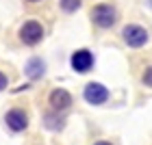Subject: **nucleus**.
<instances>
[{
    "label": "nucleus",
    "instance_id": "f257e3e1",
    "mask_svg": "<svg viewBox=\"0 0 152 145\" xmlns=\"http://www.w3.org/2000/svg\"><path fill=\"white\" fill-rule=\"evenodd\" d=\"M4 126L11 132H24L28 128V110L24 106H13L4 113Z\"/></svg>",
    "mask_w": 152,
    "mask_h": 145
},
{
    "label": "nucleus",
    "instance_id": "f03ea898",
    "mask_svg": "<svg viewBox=\"0 0 152 145\" xmlns=\"http://www.w3.org/2000/svg\"><path fill=\"white\" fill-rule=\"evenodd\" d=\"M91 20L98 28H111L117 22V11L111 4H98L91 9Z\"/></svg>",
    "mask_w": 152,
    "mask_h": 145
},
{
    "label": "nucleus",
    "instance_id": "7ed1b4c3",
    "mask_svg": "<svg viewBox=\"0 0 152 145\" xmlns=\"http://www.w3.org/2000/svg\"><path fill=\"white\" fill-rule=\"evenodd\" d=\"M122 39L126 41V46H130V48H141V46L148 44V30L139 24H128V26H124V30H122Z\"/></svg>",
    "mask_w": 152,
    "mask_h": 145
},
{
    "label": "nucleus",
    "instance_id": "20e7f679",
    "mask_svg": "<svg viewBox=\"0 0 152 145\" xmlns=\"http://www.w3.org/2000/svg\"><path fill=\"white\" fill-rule=\"evenodd\" d=\"M20 39H22L24 46H37L44 39V26L39 22H35V20L24 22L22 28H20Z\"/></svg>",
    "mask_w": 152,
    "mask_h": 145
},
{
    "label": "nucleus",
    "instance_id": "39448f33",
    "mask_svg": "<svg viewBox=\"0 0 152 145\" xmlns=\"http://www.w3.org/2000/svg\"><path fill=\"white\" fill-rule=\"evenodd\" d=\"M83 95H85V100L89 102V104L94 106H100V104H107L109 102V89L104 85H100V82H89V85L85 87V91H83Z\"/></svg>",
    "mask_w": 152,
    "mask_h": 145
},
{
    "label": "nucleus",
    "instance_id": "423d86ee",
    "mask_svg": "<svg viewBox=\"0 0 152 145\" xmlns=\"http://www.w3.org/2000/svg\"><path fill=\"white\" fill-rule=\"evenodd\" d=\"M48 102H50V108L54 113H65V110L72 106V95L67 93L65 89H52Z\"/></svg>",
    "mask_w": 152,
    "mask_h": 145
},
{
    "label": "nucleus",
    "instance_id": "0eeeda50",
    "mask_svg": "<svg viewBox=\"0 0 152 145\" xmlns=\"http://www.w3.org/2000/svg\"><path fill=\"white\" fill-rule=\"evenodd\" d=\"M94 67V54L89 50H76L72 54V70L78 74H87Z\"/></svg>",
    "mask_w": 152,
    "mask_h": 145
},
{
    "label": "nucleus",
    "instance_id": "6e6552de",
    "mask_svg": "<svg viewBox=\"0 0 152 145\" xmlns=\"http://www.w3.org/2000/svg\"><path fill=\"white\" fill-rule=\"evenodd\" d=\"M44 72H46V65H44V61L41 59H31L28 63H26V76H28L31 80H37V78H41L44 76Z\"/></svg>",
    "mask_w": 152,
    "mask_h": 145
},
{
    "label": "nucleus",
    "instance_id": "1a4fd4ad",
    "mask_svg": "<svg viewBox=\"0 0 152 145\" xmlns=\"http://www.w3.org/2000/svg\"><path fill=\"white\" fill-rule=\"evenodd\" d=\"M80 7V0H61V9L65 13H74Z\"/></svg>",
    "mask_w": 152,
    "mask_h": 145
},
{
    "label": "nucleus",
    "instance_id": "9d476101",
    "mask_svg": "<svg viewBox=\"0 0 152 145\" xmlns=\"http://www.w3.org/2000/svg\"><path fill=\"white\" fill-rule=\"evenodd\" d=\"M141 82L146 87H152V67H148L146 72H143V78H141Z\"/></svg>",
    "mask_w": 152,
    "mask_h": 145
},
{
    "label": "nucleus",
    "instance_id": "9b49d317",
    "mask_svg": "<svg viewBox=\"0 0 152 145\" xmlns=\"http://www.w3.org/2000/svg\"><path fill=\"white\" fill-rule=\"evenodd\" d=\"M7 87H9V76L4 72H0V91H4Z\"/></svg>",
    "mask_w": 152,
    "mask_h": 145
},
{
    "label": "nucleus",
    "instance_id": "f8f14e48",
    "mask_svg": "<svg viewBox=\"0 0 152 145\" xmlns=\"http://www.w3.org/2000/svg\"><path fill=\"white\" fill-rule=\"evenodd\" d=\"M94 145H113L111 141H107V139H100V141H96Z\"/></svg>",
    "mask_w": 152,
    "mask_h": 145
},
{
    "label": "nucleus",
    "instance_id": "ddd939ff",
    "mask_svg": "<svg viewBox=\"0 0 152 145\" xmlns=\"http://www.w3.org/2000/svg\"><path fill=\"white\" fill-rule=\"evenodd\" d=\"M28 2H39V0H28Z\"/></svg>",
    "mask_w": 152,
    "mask_h": 145
}]
</instances>
